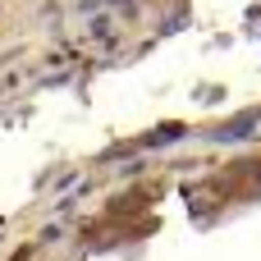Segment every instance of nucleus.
Wrapping results in <instances>:
<instances>
[{
  "label": "nucleus",
  "mask_w": 261,
  "mask_h": 261,
  "mask_svg": "<svg viewBox=\"0 0 261 261\" xmlns=\"http://www.w3.org/2000/svg\"><path fill=\"white\" fill-rule=\"evenodd\" d=\"M18 83H23V78H18V73H5V78H0V101H5V96H9V92H14V87H18Z\"/></svg>",
  "instance_id": "nucleus-3"
},
{
  "label": "nucleus",
  "mask_w": 261,
  "mask_h": 261,
  "mask_svg": "<svg viewBox=\"0 0 261 261\" xmlns=\"http://www.w3.org/2000/svg\"><path fill=\"white\" fill-rule=\"evenodd\" d=\"M179 138H188V128H184V124H165V128L147 133V138H142V147H170V142H179Z\"/></svg>",
  "instance_id": "nucleus-2"
},
{
  "label": "nucleus",
  "mask_w": 261,
  "mask_h": 261,
  "mask_svg": "<svg viewBox=\"0 0 261 261\" xmlns=\"http://www.w3.org/2000/svg\"><path fill=\"white\" fill-rule=\"evenodd\" d=\"M257 128H261V106H257V110H243V115H234L229 124L211 128L206 138H211V142H243V138H252Z\"/></svg>",
  "instance_id": "nucleus-1"
}]
</instances>
